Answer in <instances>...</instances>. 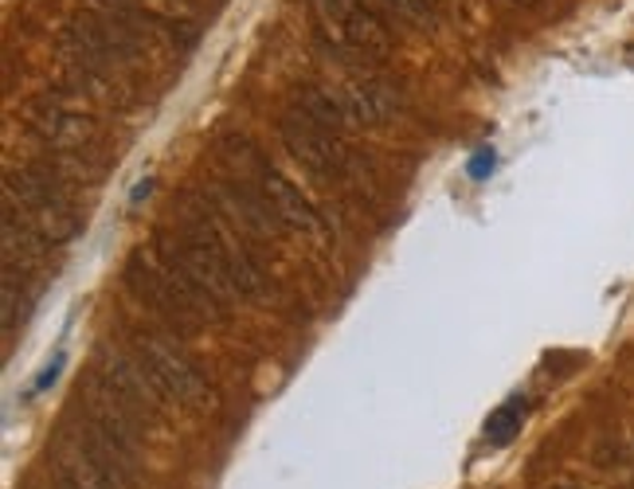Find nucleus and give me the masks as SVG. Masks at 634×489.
Listing matches in <instances>:
<instances>
[{"label":"nucleus","instance_id":"nucleus-1","mask_svg":"<svg viewBox=\"0 0 634 489\" xmlns=\"http://www.w3.org/2000/svg\"><path fill=\"white\" fill-rule=\"evenodd\" d=\"M153 247L173 255L220 297H255L266 290L263 263L243 239V219L216 188L181 193L173 201V227H162Z\"/></svg>","mask_w":634,"mask_h":489},{"label":"nucleus","instance_id":"nucleus-2","mask_svg":"<svg viewBox=\"0 0 634 489\" xmlns=\"http://www.w3.org/2000/svg\"><path fill=\"white\" fill-rule=\"evenodd\" d=\"M121 286H126V294L142 310H149L165 330L181 333V338H193V333L232 317V302L227 297L208 290L196 274H188L177 258L157 247L149 255L134 251L121 263Z\"/></svg>","mask_w":634,"mask_h":489},{"label":"nucleus","instance_id":"nucleus-3","mask_svg":"<svg viewBox=\"0 0 634 489\" xmlns=\"http://www.w3.org/2000/svg\"><path fill=\"white\" fill-rule=\"evenodd\" d=\"M75 188L79 185L59 169L56 160H36V165H20V169L4 173V204L17 208L48 247L79 239L82 227H87Z\"/></svg>","mask_w":634,"mask_h":489},{"label":"nucleus","instance_id":"nucleus-4","mask_svg":"<svg viewBox=\"0 0 634 489\" xmlns=\"http://www.w3.org/2000/svg\"><path fill=\"white\" fill-rule=\"evenodd\" d=\"M313 9V40L325 56L345 71L380 67L392 51L388 17L377 12L369 0H310Z\"/></svg>","mask_w":634,"mask_h":489},{"label":"nucleus","instance_id":"nucleus-5","mask_svg":"<svg viewBox=\"0 0 634 489\" xmlns=\"http://www.w3.org/2000/svg\"><path fill=\"white\" fill-rule=\"evenodd\" d=\"M142 28L129 25L126 17H114V12H79V17L67 20V28L59 32V48L64 56L79 67L87 79L106 82L118 71L134 67L145 51Z\"/></svg>","mask_w":634,"mask_h":489},{"label":"nucleus","instance_id":"nucleus-6","mask_svg":"<svg viewBox=\"0 0 634 489\" xmlns=\"http://www.w3.org/2000/svg\"><path fill=\"white\" fill-rule=\"evenodd\" d=\"M279 137L290 157H294L313 180H322V185L330 188L333 185L349 188L357 180V157L345 145V134L322 126V121H313L310 114H302L298 106H286V110L279 114Z\"/></svg>","mask_w":634,"mask_h":489},{"label":"nucleus","instance_id":"nucleus-7","mask_svg":"<svg viewBox=\"0 0 634 489\" xmlns=\"http://www.w3.org/2000/svg\"><path fill=\"white\" fill-rule=\"evenodd\" d=\"M126 353L134 356L137 372L153 388V395L162 400V408H196V403H204L208 380L173 341L153 338V333H134Z\"/></svg>","mask_w":634,"mask_h":489},{"label":"nucleus","instance_id":"nucleus-8","mask_svg":"<svg viewBox=\"0 0 634 489\" xmlns=\"http://www.w3.org/2000/svg\"><path fill=\"white\" fill-rule=\"evenodd\" d=\"M90 376H95L103 388H110L142 423H149V419L162 411V400H157L153 388L145 384V376L137 372L134 356H129L126 349H114V345L98 349L95 361H90Z\"/></svg>","mask_w":634,"mask_h":489},{"label":"nucleus","instance_id":"nucleus-9","mask_svg":"<svg viewBox=\"0 0 634 489\" xmlns=\"http://www.w3.org/2000/svg\"><path fill=\"white\" fill-rule=\"evenodd\" d=\"M341 95V106H345V118L353 129H377L388 126V121L400 118L403 110V90L388 79H377V75H364V79L349 82Z\"/></svg>","mask_w":634,"mask_h":489},{"label":"nucleus","instance_id":"nucleus-10","mask_svg":"<svg viewBox=\"0 0 634 489\" xmlns=\"http://www.w3.org/2000/svg\"><path fill=\"white\" fill-rule=\"evenodd\" d=\"M525 411H529V403L517 395V400L501 403V408L486 419V439H490V447H509V442L517 439V431H521L525 423Z\"/></svg>","mask_w":634,"mask_h":489},{"label":"nucleus","instance_id":"nucleus-11","mask_svg":"<svg viewBox=\"0 0 634 489\" xmlns=\"http://www.w3.org/2000/svg\"><path fill=\"white\" fill-rule=\"evenodd\" d=\"M59 369H64V353L56 356V361L48 364V369L40 372V380H36V392H43V388H51L56 384V376H59Z\"/></svg>","mask_w":634,"mask_h":489},{"label":"nucleus","instance_id":"nucleus-12","mask_svg":"<svg viewBox=\"0 0 634 489\" xmlns=\"http://www.w3.org/2000/svg\"><path fill=\"white\" fill-rule=\"evenodd\" d=\"M494 169V153H478V160L470 165V173H474V180H486V173Z\"/></svg>","mask_w":634,"mask_h":489},{"label":"nucleus","instance_id":"nucleus-13","mask_svg":"<svg viewBox=\"0 0 634 489\" xmlns=\"http://www.w3.org/2000/svg\"><path fill=\"white\" fill-rule=\"evenodd\" d=\"M149 188H153V180H142V185L134 188V204H142V196H149Z\"/></svg>","mask_w":634,"mask_h":489},{"label":"nucleus","instance_id":"nucleus-14","mask_svg":"<svg viewBox=\"0 0 634 489\" xmlns=\"http://www.w3.org/2000/svg\"><path fill=\"white\" fill-rule=\"evenodd\" d=\"M514 4H521V9H540L545 0H514Z\"/></svg>","mask_w":634,"mask_h":489},{"label":"nucleus","instance_id":"nucleus-15","mask_svg":"<svg viewBox=\"0 0 634 489\" xmlns=\"http://www.w3.org/2000/svg\"><path fill=\"white\" fill-rule=\"evenodd\" d=\"M556 489H576V486H556Z\"/></svg>","mask_w":634,"mask_h":489}]
</instances>
